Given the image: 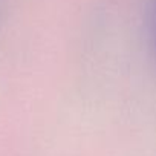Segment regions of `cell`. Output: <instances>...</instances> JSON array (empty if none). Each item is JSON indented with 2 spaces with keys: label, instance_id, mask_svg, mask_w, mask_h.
Masks as SVG:
<instances>
[{
  "label": "cell",
  "instance_id": "6da1fadb",
  "mask_svg": "<svg viewBox=\"0 0 156 156\" xmlns=\"http://www.w3.org/2000/svg\"><path fill=\"white\" fill-rule=\"evenodd\" d=\"M148 19H150V35L153 48L156 51V0H148Z\"/></svg>",
  "mask_w": 156,
  "mask_h": 156
}]
</instances>
